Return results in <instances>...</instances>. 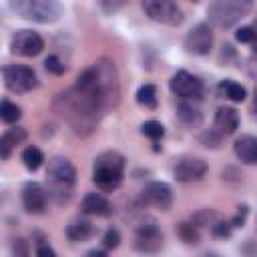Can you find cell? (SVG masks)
Instances as JSON below:
<instances>
[{
	"instance_id": "7a4b0ae2",
	"label": "cell",
	"mask_w": 257,
	"mask_h": 257,
	"mask_svg": "<svg viewBox=\"0 0 257 257\" xmlns=\"http://www.w3.org/2000/svg\"><path fill=\"white\" fill-rule=\"evenodd\" d=\"M52 104H54V110L80 137L90 135L96 128V124H98V120L102 116V112L88 98H84L74 86L64 90V92H60V94H56Z\"/></svg>"
},
{
	"instance_id": "8d00e7d4",
	"label": "cell",
	"mask_w": 257,
	"mask_h": 257,
	"mask_svg": "<svg viewBox=\"0 0 257 257\" xmlns=\"http://www.w3.org/2000/svg\"><path fill=\"white\" fill-rule=\"evenodd\" d=\"M84 257H108V255H106V251H102V249H90V251L84 253Z\"/></svg>"
},
{
	"instance_id": "cb8c5ba5",
	"label": "cell",
	"mask_w": 257,
	"mask_h": 257,
	"mask_svg": "<svg viewBox=\"0 0 257 257\" xmlns=\"http://www.w3.org/2000/svg\"><path fill=\"white\" fill-rule=\"evenodd\" d=\"M137 102L145 108H157L159 104V96H157V86L155 84H143L137 90Z\"/></svg>"
},
{
	"instance_id": "9a60e30c",
	"label": "cell",
	"mask_w": 257,
	"mask_h": 257,
	"mask_svg": "<svg viewBox=\"0 0 257 257\" xmlns=\"http://www.w3.org/2000/svg\"><path fill=\"white\" fill-rule=\"evenodd\" d=\"M207 163L199 157H183L173 167V177L179 183H195L207 175Z\"/></svg>"
},
{
	"instance_id": "3957f363",
	"label": "cell",
	"mask_w": 257,
	"mask_h": 257,
	"mask_svg": "<svg viewBox=\"0 0 257 257\" xmlns=\"http://www.w3.org/2000/svg\"><path fill=\"white\" fill-rule=\"evenodd\" d=\"M76 183V169L66 157H52L46 169V189L56 203H66Z\"/></svg>"
},
{
	"instance_id": "f35d334b",
	"label": "cell",
	"mask_w": 257,
	"mask_h": 257,
	"mask_svg": "<svg viewBox=\"0 0 257 257\" xmlns=\"http://www.w3.org/2000/svg\"><path fill=\"white\" fill-rule=\"evenodd\" d=\"M253 110L257 112V86H255V92H253Z\"/></svg>"
},
{
	"instance_id": "2e32d148",
	"label": "cell",
	"mask_w": 257,
	"mask_h": 257,
	"mask_svg": "<svg viewBox=\"0 0 257 257\" xmlns=\"http://www.w3.org/2000/svg\"><path fill=\"white\" fill-rule=\"evenodd\" d=\"M213 128L221 137H231L239 128V112L233 106H219L213 118Z\"/></svg>"
},
{
	"instance_id": "f1b7e54d",
	"label": "cell",
	"mask_w": 257,
	"mask_h": 257,
	"mask_svg": "<svg viewBox=\"0 0 257 257\" xmlns=\"http://www.w3.org/2000/svg\"><path fill=\"white\" fill-rule=\"evenodd\" d=\"M44 68L50 72V74H56V76H60V74H64L66 72V64L58 58V56H48L46 60H44Z\"/></svg>"
},
{
	"instance_id": "e575fe53",
	"label": "cell",
	"mask_w": 257,
	"mask_h": 257,
	"mask_svg": "<svg viewBox=\"0 0 257 257\" xmlns=\"http://www.w3.org/2000/svg\"><path fill=\"white\" fill-rule=\"evenodd\" d=\"M12 249H14V255L16 257H28V245H26L24 239H14Z\"/></svg>"
},
{
	"instance_id": "e0dca14e",
	"label": "cell",
	"mask_w": 257,
	"mask_h": 257,
	"mask_svg": "<svg viewBox=\"0 0 257 257\" xmlns=\"http://www.w3.org/2000/svg\"><path fill=\"white\" fill-rule=\"evenodd\" d=\"M80 211L84 215H94V217H110L112 215V205L108 203V199L100 193H86L82 203H80Z\"/></svg>"
},
{
	"instance_id": "74e56055",
	"label": "cell",
	"mask_w": 257,
	"mask_h": 257,
	"mask_svg": "<svg viewBox=\"0 0 257 257\" xmlns=\"http://www.w3.org/2000/svg\"><path fill=\"white\" fill-rule=\"evenodd\" d=\"M251 28H253V42H251V46H253V52L257 54V18H255V22L251 24Z\"/></svg>"
},
{
	"instance_id": "d6986e66",
	"label": "cell",
	"mask_w": 257,
	"mask_h": 257,
	"mask_svg": "<svg viewBox=\"0 0 257 257\" xmlns=\"http://www.w3.org/2000/svg\"><path fill=\"white\" fill-rule=\"evenodd\" d=\"M24 139H26V131H24L22 126H12V128H8V131L0 137V155H2V159H8L10 153H12L18 145L24 143Z\"/></svg>"
},
{
	"instance_id": "4316f807",
	"label": "cell",
	"mask_w": 257,
	"mask_h": 257,
	"mask_svg": "<svg viewBox=\"0 0 257 257\" xmlns=\"http://www.w3.org/2000/svg\"><path fill=\"white\" fill-rule=\"evenodd\" d=\"M141 133H143L145 137H149L151 141H159V139H163V135H165V126H163L159 120H145V122L141 124Z\"/></svg>"
},
{
	"instance_id": "d590c367",
	"label": "cell",
	"mask_w": 257,
	"mask_h": 257,
	"mask_svg": "<svg viewBox=\"0 0 257 257\" xmlns=\"http://www.w3.org/2000/svg\"><path fill=\"white\" fill-rule=\"evenodd\" d=\"M36 257H56V253H54V249H52L50 245L40 243V245L36 247Z\"/></svg>"
},
{
	"instance_id": "52a82bcc",
	"label": "cell",
	"mask_w": 257,
	"mask_h": 257,
	"mask_svg": "<svg viewBox=\"0 0 257 257\" xmlns=\"http://www.w3.org/2000/svg\"><path fill=\"white\" fill-rule=\"evenodd\" d=\"M169 88L173 94H177L185 102H199L205 96L203 80L187 70H177L169 80Z\"/></svg>"
},
{
	"instance_id": "8fae6325",
	"label": "cell",
	"mask_w": 257,
	"mask_h": 257,
	"mask_svg": "<svg viewBox=\"0 0 257 257\" xmlns=\"http://www.w3.org/2000/svg\"><path fill=\"white\" fill-rule=\"evenodd\" d=\"M163 245L165 237L155 223H143L133 237V247L139 253H159Z\"/></svg>"
},
{
	"instance_id": "44dd1931",
	"label": "cell",
	"mask_w": 257,
	"mask_h": 257,
	"mask_svg": "<svg viewBox=\"0 0 257 257\" xmlns=\"http://www.w3.org/2000/svg\"><path fill=\"white\" fill-rule=\"evenodd\" d=\"M94 233V227L88 219H74L68 227H66V237L74 243H82L86 239H90Z\"/></svg>"
},
{
	"instance_id": "9c48e42d",
	"label": "cell",
	"mask_w": 257,
	"mask_h": 257,
	"mask_svg": "<svg viewBox=\"0 0 257 257\" xmlns=\"http://www.w3.org/2000/svg\"><path fill=\"white\" fill-rule=\"evenodd\" d=\"M141 6L151 20L167 24V26H179L185 20L181 6L171 0H145Z\"/></svg>"
},
{
	"instance_id": "f546056e",
	"label": "cell",
	"mask_w": 257,
	"mask_h": 257,
	"mask_svg": "<svg viewBox=\"0 0 257 257\" xmlns=\"http://www.w3.org/2000/svg\"><path fill=\"white\" fill-rule=\"evenodd\" d=\"M193 223L199 227V225H215L217 223V217H215V213L213 211H209V209H203V211H199V213H195L193 215Z\"/></svg>"
},
{
	"instance_id": "603a6c76",
	"label": "cell",
	"mask_w": 257,
	"mask_h": 257,
	"mask_svg": "<svg viewBox=\"0 0 257 257\" xmlns=\"http://www.w3.org/2000/svg\"><path fill=\"white\" fill-rule=\"evenodd\" d=\"M177 235L181 237L183 243L187 245H197L201 241V233H199V227L193 223V221H183L177 225Z\"/></svg>"
},
{
	"instance_id": "836d02e7",
	"label": "cell",
	"mask_w": 257,
	"mask_h": 257,
	"mask_svg": "<svg viewBox=\"0 0 257 257\" xmlns=\"http://www.w3.org/2000/svg\"><path fill=\"white\" fill-rule=\"evenodd\" d=\"M231 223H225V221H217L213 227H211V231H213V235L215 237H229L231 235Z\"/></svg>"
},
{
	"instance_id": "277c9868",
	"label": "cell",
	"mask_w": 257,
	"mask_h": 257,
	"mask_svg": "<svg viewBox=\"0 0 257 257\" xmlns=\"http://www.w3.org/2000/svg\"><path fill=\"white\" fill-rule=\"evenodd\" d=\"M124 157L118 151H102L92 163V181L102 191H114L124 179Z\"/></svg>"
},
{
	"instance_id": "7c38bea8",
	"label": "cell",
	"mask_w": 257,
	"mask_h": 257,
	"mask_svg": "<svg viewBox=\"0 0 257 257\" xmlns=\"http://www.w3.org/2000/svg\"><path fill=\"white\" fill-rule=\"evenodd\" d=\"M48 199H50V193L42 183L28 181L22 187V207L30 215H42L48 207Z\"/></svg>"
},
{
	"instance_id": "4fadbf2b",
	"label": "cell",
	"mask_w": 257,
	"mask_h": 257,
	"mask_svg": "<svg viewBox=\"0 0 257 257\" xmlns=\"http://www.w3.org/2000/svg\"><path fill=\"white\" fill-rule=\"evenodd\" d=\"M185 50L193 56H205L213 48V32L209 24H197L193 26L185 36Z\"/></svg>"
},
{
	"instance_id": "8992f818",
	"label": "cell",
	"mask_w": 257,
	"mask_h": 257,
	"mask_svg": "<svg viewBox=\"0 0 257 257\" xmlns=\"http://www.w3.org/2000/svg\"><path fill=\"white\" fill-rule=\"evenodd\" d=\"M253 4L249 0H217L209 4L207 16L209 22L217 28H231L241 18H245L251 12Z\"/></svg>"
},
{
	"instance_id": "1f68e13d",
	"label": "cell",
	"mask_w": 257,
	"mask_h": 257,
	"mask_svg": "<svg viewBox=\"0 0 257 257\" xmlns=\"http://www.w3.org/2000/svg\"><path fill=\"white\" fill-rule=\"evenodd\" d=\"M247 215H249V207H247V205H239V207H237L235 217L229 221V223H231V227H243V225H245V221H247Z\"/></svg>"
},
{
	"instance_id": "5bb4252c",
	"label": "cell",
	"mask_w": 257,
	"mask_h": 257,
	"mask_svg": "<svg viewBox=\"0 0 257 257\" xmlns=\"http://www.w3.org/2000/svg\"><path fill=\"white\" fill-rule=\"evenodd\" d=\"M141 201L159 211H169L173 205V189L163 181L147 183L141 191Z\"/></svg>"
},
{
	"instance_id": "d6a6232c",
	"label": "cell",
	"mask_w": 257,
	"mask_h": 257,
	"mask_svg": "<svg viewBox=\"0 0 257 257\" xmlns=\"http://www.w3.org/2000/svg\"><path fill=\"white\" fill-rule=\"evenodd\" d=\"M235 40L241 44H251L253 42V28L251 26H241L235 32Z\"/></svg>"
},
{
	"instance_id": "ac0fdd59",
	"label": "cell",
	"mask_w": 257,
	"mask_h": 257,
	"mask_svg": "<svg viewBox=\"0 0 257 257\" xmlns=\"http://www.w3.org/2000/svg\"><path fill=\"white\" fill-rule=\"evenodd\" d=\"M235 157L245 165H257V139L251 135H241L233 143Z\"/></svg>"
},
{
	"instance_id": "ffe728a7",
	"label": "cell",
	"mask_w": 257,
	"mask_h": 257,
	"mask_svg": "<svg viewBox=\"0 0 257 257\" xmlns=\"http://www.w3.org/2000/svg\"><path fill=\"white\" fill-rule=\"evenodd\" d=\"M177 116H179V120H181L185 126H189V128H197V126H201V122H203V112L199 110V106H197L195 102H185V100H181L179 106H177Z\"/></svg>"
},
{
	"instance_id": "6da1fadb",
	"label": "cell",
	"mask_w": 257,
	"mask_h": 257,
	"mask_svg": "<svg viewBox=\"0 0 257 257\" xmlns=\"http://www.w3.org/2000/svg\"><path fill=\"white\" fill-rule=\"evenodd\" d=\"M74 88L104 114L108 108H114L120 98L116 64L110 58L94 60L88 68H84L78 74Z\"/></svg>"
},
{
	"instance_id": "5b68a950",
	"label": "cell",
	"mask_w": 257,
	"mask_h": 257,
	"mask_svg": "<svg viewBox=\"0 0 257 257\" xmlns=\"http://www.w3.org/2000/svg\"><path fill=\"white\" fill-rule=\"evenodd\" d=\"M10 10H14L20 18L32 20L38 24L56 22L62 14V6L52 0H12Z\"/></svg>"
},
{
	"instance_id": "d4e9b609",
	"label": "cell",
	"mask_w": 257,
	"mask_h": 257,
	"mask_svg": "<svg viewBox=\"0 0 257 257\" xmlns=\"http://www.w3.org/2000/svg\"><path fill=\"white\" fill-rule=\"evenodd\" d=\"M22 163H24V167L28 171H38L40 165L44 163V155H42V151L38 147H32L30 145V147H26L22 151Z\"/></svg>"
},
{
	"instance_id": "30bf717a",
	"label": "cell",
	"mask_w": 257,
	"mask_h": 257,
	"mask_svg": "<svg viewBox=\"0 0 257 257\" xmlns=\"http://www.w3.org/2000/svg\"><path fill=\"white\" fill-rule=\"evenodd\" d=\"M44 50V40L34 30H16L10 38V52L16 56H36Z\"/></svg>"
},
{
	"instance_id": "ba28073f",
	"label": "cell",
	"mask_w": 257,
	"mask_h": 257,
	"mask_svg": "<svg viewBox=\"0 0 257 257\" xmlns=\"http://www.w3.org/2000/svg\"><path fill=\"white\" fill-rule=\"evenodd\" d=\"M2 76H4V84L8 90L16 92V94H24L30 92L38 86V76L30 66L24 64H6L2 68Z\"/></svg>"
},
{
	"instance_id": "4dcf8cb0",
	"label": "cell",
	"mask_w": 257,
	"mask_h": 257,
	"mask_svg": "<svg viewBox=\"0 0 257 257\" xmlns=\"http://www.w3.org/2000/svg\"><path fill=\"white\" fill-rule=\"evenodd\" d=\"M102 245L106 249H116L120 245V233H118V229H114V227L106 229V233L102 235Z\"/></svg>"
},
{
	"instance_id": "7402d4cb",
	"label": "cell",
	"mask_w": 257,
	"mask_h": 257,
	"mask_svg": "<svg viewBox=\"0 0 257 257\" xmlns=\"http://www.w3.org/2000/svg\"><path fill=\"white\" fill-rule=\"evenodd\" d=\"M217 92H219V96H223V98H227L231 102H243L245 96H247L245 86L239 84V82H235V80H231V78L221 80L219 86H217Z\"/></svg>"
},
{
	"instance_id": "484cf974",
	"label": "cell",
	"mask_w": 257,
	"mask_h": 257,
	"mask_svg": "<svg viewBox=\"0 0 257 257\" xmlns=\"http://www.w3.org/2000/svg\"><path fill=\"white\" fill-rule=\"evenodd\" d=\"M20 116H22V108H20L18 104L10 102L8 98H4L2 104H0V118H2L6 124H12V122H16Z\"/></svg>"
},
{
	"instance_id": "83f0119b",
	"label": "cell",
	"mask_w": 257,
	"mask_h": 257,
	"mask_svg": "<svg viewBox=\"0 0 257 257\" xmlns=\"http://www.w3.org/2000/svg\"><path fill=\"white\" fill-rule=\"evenodd\" d=\"M221 135L215 131V128H209V131H205V133H201V137H199V141H201V145L203 147H211V149H217L219 145H221Z\"/></svg>"
}]
</instances>
